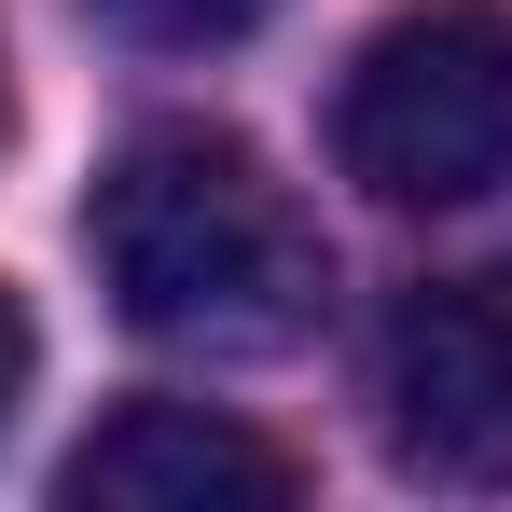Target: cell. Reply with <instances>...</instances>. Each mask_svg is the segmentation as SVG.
I'll return each instance as SVG.
<instances>
[{
	"mask_svg": "<svg viewBox=\"0 0 512 512\" xmlns=\"http://www.w3.org/2000/svg\"><path fill=\"white\" fill-rule=\"evenodd\" d=\"M84 250L111 305L194 360H277L319 333V291H333L305 194L222 125H139L84 194Z\"/></svg>",
	"mask_w": 512,
	"mask_h": 512,
	"instance_id": "cell-1",
	"label": "cell"
},
{
	"mask_svg": "<svg viewBox=\"0 0 512 512\" xmlns=\"http://www.w3.org/2000/svg\"><path fill=\"white\" fill-rule=\"evenodd\" d=\"M333 167L374 208H485L512 194V14L416 0L333 84Z\"/></svg>",
	"mask_w": 512,
	"mask_h": 512,
	"instance_id": "cell-2",
	"label": "cell"
},
{
	"mask_svg": "<svg viewBox=\"0 0 512 512\" xmlns=\"http://www.w3.org/2000/svg\"><path fill=\"white\" fill-rule=\"evenodd\" d=\"M388 457L429 485H512V263L429 277L374 346Z\"/></svg>",
	"mask_w": 512,
	"mask_h": 512,
	"instance_id": "cell-3",
	"label": "cell"
},
{
	"mask_svg": "<svg viewBox=\"0 0 512 512\" xmlns=\"http://www.w3.org/2000/svg\"><path fill=\"white\" fill-rule=\"evenodd\" d=\"M305 485L263 429L208 416V402H125L111 429L70 443V471H56V499L70 512H277Z\"/></svg>",
	"mask_w": 512,
	"mask_h": 512,
	"instance_id": "cell-4",
	"label": "cell"
},
{
	"mask_svg": "<svg viewBox=\"0 0 512 512\" xmlns=\"http://www.w3.org/2000/svg\"><path fill=\"white\" fill-rule=\"evenodd\" d=\"M125 42H236V28H263L277 0H97Z\"/></svg>",
	"mask_w": 512,
	"mask_h": 512,
	"instance_id": "cell-5",
	"label": "cell"
},
{
	"mask_svg": "<svg viewBox=\"0 0 512 512\" xmlns=\"http://www.w3.org/2000/svg\"><path fill=\"white\" fill-rule=\"evenodd\" d=\"M28 374H42V333H28V305L0 291V429H14V402H28Z\"/></svg>",
	"mask_w": 512,
	"mask_h": 512,
	"instance_id": "cell-6",
	"label": "cell"
},
{
	"mask_svg": "<svg viewBox=\"0 0 512 512\" xmlns=\"http://www.w3.org/2000/svg\"><path fill=\"white\" fill-rule=\"evenodd\" d=\"M0 125H14V97H0Z\"/></svg>",
	"mask_w": 512,
	"mask_h": 512,
	"instance_id": "cell-7",
	"label": "cell"
}]
</instances>
